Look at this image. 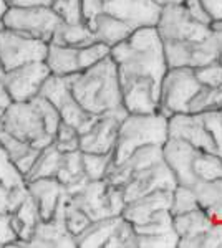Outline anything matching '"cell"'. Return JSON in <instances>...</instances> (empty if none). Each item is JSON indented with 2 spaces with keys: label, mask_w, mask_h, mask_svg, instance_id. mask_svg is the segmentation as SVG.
Instances as JSON below:
<instances>
[{
  "label": "cell",
  "mask_w": 222,
  "mask_h": 248,
  "mask_svg": "<svg viewBox=\"0 0 222 248\" xmlns=\"http://www.w3.org/2000/svg\"><path fill=\"white\" fill-rule=\"evenodd\" d=\"M60 123L58 109L42 94L27 101H12L0 116V129L40 151L53 144Z\"/></svg>",
  "instance_id": "1"
},
{
  "label": "cell",
  "mask_w": 222,
  "mask_h": 248,
  "mask_svg": "<svg viewBox=\"0 0 222 248\" xmlns=\"http://www.w3.org/2000/svg\"><path fill=\"white\" fill-rule=\"evenodd\" d=\"M65 78L73 98L88 113L98 116L126 109L123 106L118 66L111 55Z\"/></svg>",
  "instance_id": "2"
},
{
  "label": "cell",
  "mask_w": 222,
  "mask_h": 248,
  "mask_svg": "<svg viewBox=\"0 0 222 248\" xmlns=\"http://www.w3.org/2000/svg\"><path fill=\"white\" fill-rule=\"evenodd\" d=\"M168 138V118L159 111L148 114L128 113L120 123L118 138L113 149V164H121L141 146H163Z\"/></svg>",
  "instance_id": "3"
},
{
  "label": "cell",
  "mask_w": 222,
  "mask_h": 248,
  "mask_svg": "<svg viewBox=\"0 0 222 248\" xmlns=\"http://www.w3.org/2000/svg\"><path fill=\"white\" fill-rule=\"evenodd\" d=\"M201 86L203 85L197 81L194 68H168L161 79L157 111L168 119L176 113H188L189 103Z\"/></svg>",
  "instance_id": "4"
},
{
  "label": "cell",
  "mask_w": 222,
  "mask_h": 248,
  "mask_svg": "<svg viewBox=\"0 0 222 248\" xmlns=\"http://www.w3.org/2000/svg\"><path fill=\"white\" fill-rule=\"evenodd\" d=\"M62 23V18L51 7H9L2 18V27L18 31L27 37L50 43L55 30Z\"/></svg>",
  "instance_id": "5"
},
{
  "label": "cell",
  "mask_w": 222,
  "mask_h": 248,
  "mask_svg": "<svg viewBox=\"0 0 222 248\" xmlns=\"http://www.w3.org/2000/svg\"><path fill=\"white\" fill-rule=\"evenodd\" d=\"M48 43L18 31L0 29V75L32 62H43Z\"/></svg>",
  "instance_id": "6"
},
{
  "label": "cell",
  "mask_w": 222,
  "mask_h": 248,
  "mask_svg": "<svg viewBox=\"0 0 222 248\" xmlns=\"http://www.w3.org/2000/svg\"><path fill=\"white\" fill-rule=\"evenodd\" d=\"M156 29L163 42H199L211 35V29L192 18L183 3H166L161 7Z\"/></svg>",
  "instance_id": "7"
},
{
  "label": "cell",
  "mask_w": 222,
  "mask_h": 248,
  "mask_svg": "<svg viewBox=\"0 0 222 248\" xmlns=\"http://www.w3.org/2000/svg\"><path fill=\"white\" fill-rule=\"evenodd\" d=\"M45 62H32L0 75V81L5 86L12 101H27L40 93L43 81L50 77Z\"/></svg>",
  "instance_id": "8"
},
{
  "label": "cell",
  "mask_w": 222,
  "mask_h": 248,
  "mask_svg": "<svg viewBox=\"0 0 222 248\" xmlns=\"http://www.w3.org/2000/svg\"><path fill=\"white\" fill-rule=\"evenodd\" d=\"M128 114L126 109L115 113L98 114L93 121L91 127L85 134L80 136V151L82 153H113L118 138L120 123Z\"/></svg>",
  "instance_id": "9"
},
{
  "label": "cell",
  "mask_w": 222,
  "mask_h": 248,
  "mask_svg": "<svg viewBox=\"0 0 222 248\" xmlns=\"http://www.w3.org/2000/svg\"><path fill=\"white\" fill-rule=\"evenodd\" d=\"M103 14L138 27H156L161 5L154 0H102Z\"/></svg>",
  "instance_id": "10"
},
{
  "label": "cell",
  "mask_w": 222,
  "mask_h": 248,
  "mask_svg": "<svg viewBox=\"0 0 222 248\" xmlns=\"http://www.w3.org/2000/svg\"><path fill=\"white\" fill-rule=\"evenodd\" d=\"M168 136L189 142L203 153H216V144L207 127L204 126L203 114L176 113L168 119Z\"/></svg>",
  "instance_id": "11"
},
{
  "label": "cell",
  "mask_w": 222,
  "mask_h": 248,
  "mask_svg": "<svg viewBox=\"0 0 222 248\" xmlns=\"http://www.w3.org/2000/svg\"><path fill=\"white\" fill-rule=\"evenodd\" d=\"M201 151L177 138H168L163 144V159L171 169L177 186L192 187L197 182L194 174V159Z\"/></svg>",
  "instance_id": "12"
},
{
  "label": "cell",
  "mask_w": 222,
  "mask_h": 248,
  "mask_svg": "<svg viewBox=\"0 0 222 248\" xmlns=\"http://www.w3.org/2000/svg\"><path fill=\"white\" fill-rule=\"evenodd\" d=\"M177 186L174 175H172L171 169L168 164L161 161L156 166H151L148 169L133 172L130 182L123 187V197L124 202H131L135 199L146 195L149 192H154L159 189H169L174 190Z\"/></svg>",
  "instance_id": "13"
},
{
  "label": "cell",
  "mask_w": 222,
  "mask_h": 248,
  "mask_svg": "<svg viewBox=\"0 0 222 248\" xmlns=\"http://www.w3.org/2000/svg\"><path fill=\"white\" fill-rule=\"evenodd\" d=\"M65 197V195H63ZM27 247H62L75 248V237L68 232L63 218V199L60 201L51 218L42 220L37 225Z\"/></svg>",
  "instance_id": "14"
},
{
  "label": "cell",
  "mask_w": 222,
  "mask_h": 248,
  "mask_svg": "<svg viewBox=\"0 0 222 248\" xmlns=\"http://www.w3.org/2000/svg\"><path fill=\"white\" fill-rule=\"evenodd\" d=\"M70 201L75 203L78 209H82L90 220H100L108 217H116L113 215L110 197H108V184L103 181H90L80 192L75 195H68Z\"/></svg>",
  "instance_id": "15"
},
{
  "label": "cell",
  "mask_w": 222,
  "mask_h": 248,
  "mask_svg": "<svg viewBox=\"0 0 222 248\" xmlns=\"http://www.w3.org/2000/svg\"><path fill=\"white\" fill-rule=\"evenodd\" d=\"M172 201V190L159 189L154 192H149L146 195L135 199L124 205L121 217L131 222L133 225H141L146 223L149 218L159 210H169Z\"/></svg>",
  "instance_id": "16"
},
{
  "label": "cell",
  "mask_w": 222,
  "mask_h": 248,
  "mask_svg": "<svg viewBox=\"0 0 222 248\" xmlns=\"http://www.w3.org/2000/svg\"><path fill=\"white\" fill-rule=\"evenodd\" d=\"M27 189L32 199L37 203L42 220L53 217L56 207L65 195V186L56 177H40L27 181Z\"/></svg>",
  "instance_id": "17"
},
{
  "label": "cell",
  "mask_w": 222,
  "mask_h": 248,
  "mask_svg": "<svg viewBox=\"0 0 222 248\" xmlns=\"http://www.w3.org/2000/svg\"><path fill=\"white\" fill-rule=\"evenodd\" d=\"M86 25L90 27V30L93 31L96 42H102L110 48L118 45L121 42H124V40L131 35V31L135 30L130 23L111 17V15H106V14L96 15V17L90 20Z\"/></svg>",
  "instance_id": "18"
},
{
  "label": "cell",
  "mask_w": 222,
  "mask_h": 248,
  "mask_svg": "<svg viewBox=\"0 0 222 248\" xmlns=\"http://www.w3.org/2000/svg\"><path fill=\"white\" fill-rule=\"evenodd\" d=\"M43 62L48 66L50 73L56 75V77H68V75H73L76 71H80L78 48L75 46L48 43L47 55Z\"/></svg>",
  "instance_id": "19"
},
{
  "label": "cell",
  "mask_w": 222,
  "mask_h": 248,
  "mask_svg": "<svg viewBox=\"0 0 222 248\" xmlns=\"http://www.w3.org/2000/svg\"><path fill=\"white\" fill-rule=\"evenodd\" d=\"M10 218L14 232L17 235V240H22V242H25L28 245V240L32 238L38 223L42 222L40 210L30 194L25 197V201L20 203L18 209L14 214H10Z\"/></svg>",
  "instance_id": "20"
},
{
  "label": "cell",
  "mask_w": 222,
  "mask_h": 248,
  "mask_svg": "<svg viewBox=\"0 0 222 248\" xmlns=\"http://www.w3.org/2000/svg\"><path fill=\"white\" fill-rule=\"evenodd\" d=\"M196 192L199 209H203L214 222H222V177L214 181H197Z\"/></svg>",
  "instance_id": "21"
},
{
  "label": "cell",
  "mask_w": 222,
  "mask_h": 248,
  "mask_svg": "<svg viewBox=\"0 0 222 248\" xmlns=\"http://www.w3.org/2000/svg\"><path fill=\"white\" fill-rule=\"evenodd\" d=\"M120 217L121 215H118V217L93 220L82 233L75 237L76 247H82V248L104 247L108 243V240L111 238V235L115 233V229L120 222Z\"/></svg>",
  "instance_id": "22"
},
{
  "label": "cell",
  "mask_w": 222,
  "mask_h": 248,
  "mask_svg": "<svg viewBox=\"0 0 222 248\" xmlns=\"http://www.w3.org/2000/svg\"><path fill=\"white\" fill-rule=\"evenodd\" d=\"M214 225V220L203 209H194L179 215H172V229L179 238L201 237Z\"/></svg>",
  "instance_id": "23"
},
{
  "label": "cell",
  "mask_w": 222,
  "mask_h": 248,
  "mask_svg": "<svg viewBox=\"0 0 222 248\" xmlns=\"http://www.w3.org/2000/svg\"><path fill=\"white\" fill-rule=\"evenodd\" d=\"M93 42H96V38H95V35H93V31L90 30V27L85 22H80V23L62 22L58 25V29L55 30L53 38L50 40V43L75 46V48L86 46Z\"/></svg>",
  "instance_id": "24"
},
{
  "label": "cell",
  "mask_w": 222,
  "mask_h": 248,
  "mask_svg": "<svg viewBox=\"0 0 222 248\" xmlns=\"http://www.w3.org/2000/svg\"><path fill=\"white\" fill-rule=\"evenodd\" d=\"M60 164H62V153L53 144H50L48 147L40 151L37 161L32 166L30 172L25 175V182L40 177H55L60 169Z\"/></svg>",
  "instance_id": "25"
},
{
  "label": "cell",
  "mask_w": 222,
  "mask_h": 248,
  "mask_svg": "<svg viewBox=\"0 0 222 248\" xmlns=\"http://www.w3.org/2000/svg\"><path fill=\"white\" fill-rule=\"evenodd\" d=\"M161 161H164L163 146H159V144H148V146H141L136 151H133L130 157L124 159L121 164L133 174L136 170H143L151 166H156Z\"/></svg>",
  "instance_id": "26"
},
{
  "label": "cell",
  "mask_w": 222,
  "mask_h": 248,
  "mask_svg": "<svg viewBox=\"0 0 222 248\" xmlns=\"http://www.w3.org/2000/svg\"><path fill=\"white\" fill-rule=\"evenodd\" d=\"M43 98H47L48 101L58 109L62 105H65L70 98H73L68 86V81L65 77H56V75H50L45 81H43L42 88H40V93Z\"/></svg>",
  "instance_id": "27"
},
{
  "label": "cell",
  "mask_w": 222,
  "mask_h": 248,
  "mask_svg": "<svg viewBox=\"0 0 222 248\" xmlns=\"http://www.w3.org/2000/svg\"><path fill=\"white\" fill-rule=\"evenodd\" d=\"M194 174L197 181H214L222 177V157L216 153L201 151L194 159Z\"/></svg>",
  "instance_id": "28"
},
{
  "label": "cell",
  "mask_w": 222,
  "mask_h": 248,
  "mask_svg": "<svg viewBox=\"0 0 222 248\" xmlns=\"http://www.w3.org/2000/svg\"><path fill=\"white\" fill-rule=\"evenodd\" d=\"M113 162V153H82L83 172L90 181H102Z\"/></svg>",
  "instance_id": "29"
},
{
  "label": "cell",
  "mask_w": 222,
  "mask_h": 248,
  "mask_svg": "<svg viewBox=\"0 0 222 248\" xmlns=\"http://www.w3.org/2000/svg\"><path fill=\"white\" fill-rule=\"evenodd\" d=\"M83 164H82V151H73V153H63L62 164L56 172L55 177L58 179L63 186L75 182L76 179L83 177Z\"/></svg>",
  "instance_id": "30"
},
{
  "label": "cell",
  "mask_w": 222,
  "mask_h": 248,
  "mask_svg": "<svg viewBox=\"0 0 222 248\" xmlns=\"http://www.w3.org/2000/svg\"><path fill=\"white\" fill-rule=\"evenodd\" d=\"M63 218H65V225L68 232H70L73 237L82 233V232L91 223L90 217H88L82 209H78V207L70 201V197H68L67 194H65V197H63Z\"/></svg>",
  "instance_id": "31"
},
{
  "label": "cell",
  "mask_w": 222,
  "mask_h": 248,
  "mask_svg": "<svg viewBox=\"0 0 222 248\" xmlns=\"http://www.w3.org/2000/svg\"><path fill=\"white\" fill-rule=\"evenodd\" d=\"M104 248H138V233L135 230V225L126 218L120 217L115 233L111 235Z\"/></svg>",
  "instance_id": "32"
},
{
  "label": "cell",
  "mask_w": 222,
  "mask_h": 248,
  "mask_svg": "<svg viewBox=\"0 0 222 248\" xmlns=\"http://www.w3.org/2000/svg\"><path fill=\"white\" fill-rule=\"evenodd\" d=\"M28 195L27 184H20L15 187H7L0 184V212L2 214H14L18 205L25 201Z\"/></svg>",
  "instance_id": "33"
},
{
  "label": "cell",
  "mask_w": 222,
  "mask_h": 248,
  "mask_svg": "<svg viewBox=\"0 0 222 248\" xmlns=\"http://www.w3.org/2000/svg\"><path fill=\"white\" fill-rule=\"evenodd\" d=\"M199 209V203H197L196 192L192 187L188 186H176V189L172 190V201H171V212L172 215H179L184 212Z\"/></svg>",
  "instance_id": "34"
},
{
  "label": "cell",
  "mask_w": 222,
  "mask_h": 248,
  "mask_svg": "<svg viewBox=\"0 0 222 248\" xmlns=\"http://www.w3.org/2000/svg\"><path fill=\"white\" fill-rule=\"evenodd\" d=\"M53 146L60 153H73L80 151V134L76 127L70 126L67 123H60L56 127V133L53 136Z\"/></svg>",
  "instance_id": "35"
},
{
  "label": "cell",
  "mask_w": 222,
  "mask_h": 248,
  "mask_svg": "<svg viewBox=\"0 0 222 248\" xmlns=\"http://www.w3.org/2000/svg\"><path fill=\"white\" fill-rule=\"evenodd\" d=\"M111 48L104 45L102 42H93L90 45L78 48V66L80 71L86 70L93 65H96L98 62H102L103 58H106L110 55Z\"/></svg>",
  "instance_id": "36"
},
{
  "label": "cell",
  "mask_w": 222,
  "mask_h": 248,
  "mask_svg": "<svg viewBox=\"0 0 222 248\" xmlns=\"http://www.w3.org/2000/svg\"><path fill=\"white\" fill-rule=\"evenodd\" d=\"M135 230L138 235L164 233V232L172 230V214L169 210H159L146 223L135 225Z\"/></svg>",
  "instance_id": "37"
},
{
  "label": "cell",
  "mask_w": 222,
  "mask_h": 248,
  "mask_svg": "<svg viewBox=\"0 0 222 248\" xmlns=\"http://www.w3.org/2000/svg\"><path fill=\"white\" fill-rule=\"evenodd\" d=\"M51 9L65 23L83 22L82 15V0H53Z\"/></svg>",
  "instance_id": "38"
},
{
  "label": "cell",
  "mask_w": 222,
  "mask_h": 248,
  "mask_svg": "<svg viewBox=\"0 0 222 248\" xmlns=\"http://www.w3.org/2000/svg\"><path fill=\"white\" fill-rule=\"evenodd\" d=\"M23 182H25L23 175L18 172L14 161L10 159V155L7 154V151L0 144V184H3L7 187H15Z\"/></svg>",
  "instance_id": "39"
},
{
  "label": "cell",
  "mask_w": 222,
  "mask_h": 248,
  "mask_svg": "<svg viewBox=\"0 0 222 248\" xmlns=\"http://www.w3.org/2000/svg\"><path fill=\"white\" fill-rule=\"evenodd\" d=\"M179 235L174 229L164 233L138 235V248H177Z\"/></svg>",
  "instance_id": "40"
},
{
  "label": "cell",
  "mask_w": 222,
  "mask_h": 248,
  "mask_svg": "<svg viewBox=\"0 0 222 248\" xmlns=\"http://www.w3.org/2000/svg\"><path fill=\"white\" fill-rule=\"evenodd\" d=\"M194 75L203 86L217 88L222 85V65L219 62H212L209 65L194 68Z\"/></svg>",
  "instance_id": "41"
},
{
  "label": "cell",
  "mask_w": 222,
  "mask_h": 248,
  "mask_svg": "<svg viewBox=\"0 0 222 248\" xmlns=\"http://www.w3.org/2000/svg\"><path fill=\"white\" fill-rule=\"evenodd\" d=\"M203 114L204 126L207 127V131L211 133L214 144H216L217 154L222 157V109H214V111H205Z\"/></svg>",
  "instance_id": "42"
},
{
  "label": "cell",
  "mask_w": 222,
  "mask_h": 248,
  "mask_svg": "<svg viewBox=\"0 0 222 248\" xmlns=\"http://www.w3.org/2000/svg\"><path fill=\"white\" fill-rule=\"evenodd\" d=\"M15 240H17V235H15L14 227H12L10 214L0 212V247H9Z\"/></svg>",
  "instance_id": "43"
},
{
  "label": "cell",
  "mask_w": 222,
  "mask_h": 248,
  "mask_svg": "<svg viewBox=\"0 0 222 248\" xmlns=\"http://www.w3.org/2000/svg\"><path fill=\"white\" fill-rule=\"evenodd\" d=\"M183 5L186 7V10L189 12V15H191L192 18L197 20V22L204 23V25H211L212 18L207 15V12L204 10L203 3H201V0H184Z\"/></svg>",
  "instance_id": "44"
},
{
  "label": "cell",
  "mask_w": 222,
  "mask_h": 248,
  "mask_svg": "<svg viewBox=\"0 0 222 248\" xmlns=\"http://www.w3.org/2000/svg\"><path fill=\"white\" fill-rule=\"evenodd\" d=\"M100 14H103L102 0H82V15L85 23H88Z\"/></svg>",
  "instance_id": "45"
},
{
  "label": "cell",
  "mask_w": 222,
  "mask_h": 248,
  "mask_svg": "<svg viewBox=\"0 0 222 248\" xmlns=\"http://www.w3.org/2000/svg\"><path fill=\"white\" fill-rule=\"evenodd\" d=\"M201 3L212 20H222V0H201Z\"/></svg>",
  "instance_id": "46"
},
{
  "label": "cell",
  "mask_w": 222,
  "mask_h": 248,
  "mask_svg": "<svg viewBox=\"0 0 222 248\" xmlns=\"http://www.w3.org/2000/svg\"><path fill=\"white\" fill-rule=\"evenodd\" d=\"M53 0H7L9 7H38L45 5L50 7Z\"/></svg>",
  "instance_id": "47"
},
{
  "label": "cell",
  "mask_w": 222,
  "mask_h": 248,
  "mask_svg": "<svg viewBox=\"0 0 222 248\" xmlns=\"http://www.w3.org/2000/svg\"><path fill=\"white\" fill-rule=\"evenodd\" d=\"M12 103L9 93H7L5 86L2 85V81H0V111H5V108L9 106Z\"/></svg>",
  "instance_id": "48"
},
{
  "label": "cell",
  "mask_w": 222,
  "mask_h": 248,
  "mask_svg": "<svg viewBox=\"0 0 222 248\" xmlns=\"http://www.w3.org/2000/svg\"><path fill=\"white\" fill-rule=\"evenodd\" d=\"M209 29L211 31H222V20H212Z\"/></svg>",
  "instance_id": "49"
},
{
  "label": "cell",
  "mask_w": 222,
  "mask_h": 248,
  "mask_svg": "<svg viewBox=\"0 0 222 248\" xmlns=\"http://www.w3.org/2000/svg\"><path fill=\"white\" fill-rule=\"evenodd\" d=\"M9 10V3H7V0H0V22H2L3 15H5V12Z\"/></svg>",
  "instance_id": "50"
},
{
  "label": "cell",
  "mask_w": 222,
  "mask_h": 248,
  "mask_svg": "<svg viewBox=\"0 0 222 248\" xmlns=\"http://www.w3.org/2000/svg\"><path fill=\"white\" fill-rule=\"evenodd\" d=\"M221 33V46H219V58H217V62L222 65V31H219Z\"/></svg>",
  "instance_id": "51"
},
{
  "label": "cell",
  "mask_w": 222,
  "mask_h": 248,
  "mask_svg": "<svg viewBox=\"0 0 222 248\" xmlns=\"http://www.w3.org/2000/svg\"><path fill=\"white\" fill-rule=\"evenodd\" d=\"M154 2H156V3H159V5L163 7V5H166V3H168V0H154Z\"/></svg>",
  "instance_id": "52"
},
{
  "label": "cell",
  "mask_w": 222,
  "mask_h": 248,
  "mask_svg": "<svg viewBox=\"0 0 222 248\" xmlns=\"http://www.w3.org/2000/svg\"><path fill=\"white\" fill-rule=\"evenodd\" d=\"M184 0H168V3H183Z\"/></svg>",
  "instance_id": "53"
},
{
  "label": "cell",
  "mask_w": 222,
  "mask_h": 248,
  "mask_svg": "<svg viewBox=\"0 0 222 248\" xmlns=\"http://www.w3.org/2000/svg\"><path fill=\"white\" fill-rule=\"evenodd\" d=\"M0 29H2V22H0Z\"/></svg>",
  "instance_id": "54"
},
{
  "label": "cell",
  "mask_w": 222,
  "mask_h": 248,
  "mask_svg": "<svg viewBox=\"0 0 222 248\" xmlns=\"http://www.w3.org/2000/svg\"><path fill=\"white\" fill-rule=\"evenodd\" d=\"M2 113H3V111H0V116H2Z\"/></svg>",
  "instance_id": "55"
}]
</instances>
